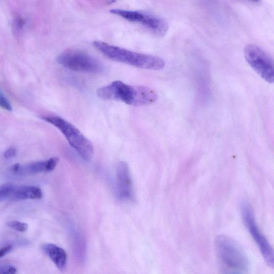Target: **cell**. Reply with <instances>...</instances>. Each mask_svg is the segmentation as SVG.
<instances>
[{"instance_id": "obj_19", "label": "cell", "mask_w": 274, "mask_h": 274, "mask_svg": "<svg viewBox=\"0 0 274 274\" xmlns=\"http://www.w3.org/2000/svg\"><path fill=\"white\" fill-rule=\"evenodd\" d=\"M16 22L17 27L20 29H22L25 24V21L21 18L17 19Z\"/></svg>"}, {"instance_id": "obj_17", "label": "cell", "mask_w": 274, "mask_h": 274, "mask_svg": "<svg viewBox=\"0 0 274 274\" xmlns=\"http://www.w3.org/2000/svg\"><path fill=\"white\" fill-rule=\"evenodd\" d=\"M17 150L14 148L8 149L4 153V157L7 159H11L14 158L16 156Z\"/></svg>"}, {"instance_id": "obj_22", "label": "cell", "mask_w": 274, "mask_h": 274, "mask_svg": "<svg viewBox=\"0 0 274 274\" xmlns=\"http://www.w3.org/2000/svg\"><path fill=\"white\" fill-rule=\"evenodd\" d=\"M116 0H110L111 3H114Z\"/></svg>"}, {"instance_id": "obj_10", "label": "cell", "mask_w": 274, "mask_h": 274, "mask_svg": "<svg viewBox=\"0 0 274 274\" xmlns=\"http://www.w3.org/2000/svg\"><path fill=\"white\" fill-rule=\"evenodd\" d=\"M59 159L54 157L47 160L31 163L22 166L21 165L19 175L35 174L53 171L58 164Z\"/></svg>"}, {"instance_id": "obj_12", "label": "cell", "mask_w": 274, "mask_h": 274, "mask_svg": "<svg viewBox=\"0 0 274 274\" xmlns=\"http://www.w3.org/2000/svg\"><path fill=\"white\" fill-rule=\"evenodd\" d=\"M42 248L59 270H63L65 268L67 255L62 248L53 244H46L42 246Z\"/></svg>"}, {"instance_id": "obj_11", "label": "cell", "mask_w": 274, "mask_h": 274, "mask_svg": "<svg viewBox=\"0 0 274 274\" xmlns=\"http://www.w3.org/2000/svg\"><path fill=\"white\" fill-rule=\"evenodd\" d=\"M42 197L40 188L34 186H15L10 197L14 200L40 199Z\"/></svg>"}, {"instance_id": "obj_21", "label": "cell", "mask_w": 274, "mask_h": 274, "mask_svg": "<svg viewBox=\"0 0 274 274\" xmlns=\"http://www.w3.org/2000/svg\"><path fill=\"white\" fill-rule=\"evenodd\" d=\"M251 1L255 2V3H258L260 1V0H251Z\"/></svg>"}, {"instance_id": "obj_5", "label": "cell", "mask_w": 274, "mask_h": 274, "mask_svg": "<svg viewBox=\"0 0 274 274\" xmlns=\"http://www.w3.org/2000/svg\"><path fill=\"white\" fill-rule=\"evenodd\" d=\"M57 62L64 67L76 72L100 74L104 65L96 58L79 49H67L57 57Z\"/></svg>"}, {"instance_id": "obj_3", "label": "cell", "mask_w": 274, "mask_h": 274, "mask_svg": "<svg viewBox=\"0 0 274 274\" xmlns=\"http://www.w3.org/2000/svg\"><path fill=\"white\" fill-rule=\"evenodd\" d=\"M215 247L222 270L233 273L247 272L249 261L243 248L234 239L227 235H219L216 238Z\"/></svg>"}, {"instance_id": "obj_14", "label": "cell", "mask_w": 274, "mask_h": 274, "mask_svg": "<svg viewBox=\"0 0 274 274\" xmlns=\"http://www.w3.org/2000/svg\"><path fill=\"white\" fill-rule=\"evenodd\" d=\"M7 225L8 227L21 233L25 232L28 229V225L27 224L19 221H11L8 222L7 223Z\"/></svg>"}, {"instance_id": "obj_20", "label": "cell", "mask_w": 274, "mask_h": 274, "mask_svg": "<svg viewBox=\"0 0 274 274\" xmlns=\"http://www.w3.org/2000/svg\"><path fill=\"white\" fill-rule=\"evenodd\" d=\"M20 167H21V165H20L19 164H17L14 165L12 167V169H11V170H12V172L13 173H14V174H16L18 173L19 171V170L20 169Z\"/></svg>"}, {"instance_id": "obj_7", "label": "cell", "mask_w": 274, "mask_h": 274, "mask_svg": "<svg viewBox=\"0 0 274 274\" xmlns=\"http://www.w3.org/2000/svg\"><path fill=\"white\" fill-rule=\"evenodd\" d=\"M246 61L264 81H274V64L272 58L258 46L248 44L244 48Z\"/></svg>"}, {"instance_id": "obj_6", "label": "cell", "mask_w": 274, "mask_h": 274, "mask_svg": "<svg viewBox=\"0 0 274 274\" xmlns=\"http://www.w3.org/2000/svg\"><path fill=\"white\" fill-rule=\"evenodd\" d=\"M241 212L244 224L254 241L258 246L265 262L269 266L273 267L274 264L273 251L267 239L262 234L255 219L251 205L246 201L241 204Z\"/></svg>"}, {"instance_id": "obj_9", "label": "cell", "mask_w": 274, "mask_h": 274, "mask_svg": "<svg viewBox=\"0 0 274 274\" xmlns=\"http://www.w3.org/2000/svg\"><path fill=\"white\" fill-rule=\"evenodd\" d=\"M116 177L119 196L122 199L132 200L133 192L129 167L126 162L118 163L116 168Z\"/></svg>"}, {"instance_id": "obj_18", "label": "cell", "mask_w": 274, "mask_h": 274, "mask_svg": "<svg viewBox=\"0 0 274 274\" xmlns=\"http://www.w3.org/2000/svg\"><path fill=\"white\" fill-rule=\"evenodd\" d=\"M13 247L12 245L6 246L0 249V258H3L8 253H10L12 250Z\"/></svg>"}, {"instance_id": "obj_16", "label": "cell", "mask_w": 274, "mask_h": 274, "mask_svg": "<svg viewBox=\"0 0 274 274\" xmlns=\"http://www.w3.org/2000/svg\"><path fill=\"white\" fill-rule=\"evenodd\" d=\"M17 272V269L12 265H2L0 266V273L3 274H14Z\"/></svg>"}, {"instance_id": "obj_8", "label": "cell", "mask_w": 274, "mask_h": 274, "mask_svg": "<svg viewBox=\"0 0 274 274\" xmlns=\"http://www.w3.org/2000/svg\"><path fill=\"white\" fill-rule=\"evenodd\" d=\"M110 13L121 17L128 22L140 23L153 33L160 37L165 36L169 30V25L166 21L151 14L119 9L111 10Z\"/></svg>"}, {"instance_id": "obj_1", "label": "cell", "mask_w": 274, "mask_h": 274, "mask_svg": "<svg viewBox=\"0 0 274 274\" xmlns=\"http://www.w3.org/2000/svg\"><path fill=\"white\" fill-rule=\"evenodd\" d=\"M98 97L104 100H116L133 106L148 105L157 101V94L144 86L127 85L116 81L97 90Z\"/></svg>"}, {"instance_id": "obj_2", "label": "cell", "mask_w": 274, "mask_h": 274, "mask_svg": "<svg viewBox=\"0 0 274 274\" xmlns=\"http://www.w3.org/2000/svg\"><path fill=\"white\" fill-rule=\"evenodd\" d=\"M93 44L103 55L116 62L153 71L161 70L165 66L164 60L158 56L134 52L101 41Z\"/></svg>"}, {"instance_id": "obj_15", "label": "cell", "mask_w": 274, "mask_h": 274, "mask_svg": "<svg viewBox=\"0 0 274 274\" xmlns=\"http://www.w3.org/2000/svg\"><path fill=\"white\" fill-rule=\"evenodd\" d=\"M0 107L8 111H12L13 108L10 101L4 95L1 90H0Z\"/></svg>"}, {"instance_id": "obj_4", "label": "cell", "mask_w": 274, "mask_h": 274, "mask_svg": "<svg viewBox=\"0 0 274 274\" xmlns=\"http://www.w3.org/2000/svg\"><path fill=\"white\" fill-rule=\"evenodd\" d=\"M41 118L57 127L83 160L90 161L92 159L94 154L93 144L78 128L63 118L58 116H43Z\"/></svg>"}, {"instance_id": "obj_13", "label": "cell", "mask_w": 274, "mask_h": 274, "mask_svg": "<svg viewBox=\"0 0 274 274\" xmlns=\"http://www.w3.org/2000/svg\"><path fill=\"white\" fill-rule=\"evenodd\" d=\"M14 187L11 183L0 185V201L10 199Z\"/></svg>"}]
</instances>
